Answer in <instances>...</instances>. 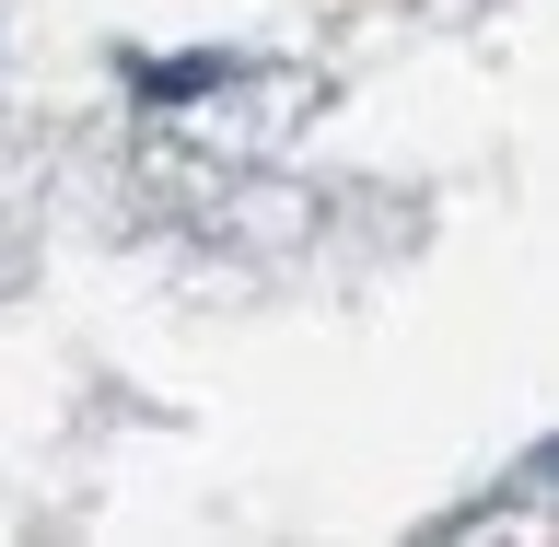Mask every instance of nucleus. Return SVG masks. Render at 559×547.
Listing matches in <instances>:
<instances>
[]
</instances>
